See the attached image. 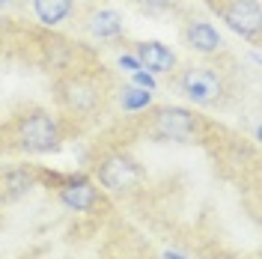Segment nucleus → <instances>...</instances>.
<instances>
[{
  "label": "nucleus",
  "mask_w": 262,
  "mask_h": 259,
  "mask_svg": "<svg viewBox=\"0 0 262 259\" xmlns=\"http://www.w3.org/2000/svg\"><path fill=\"white\" fill-rule=\"evenodd\" d=\"M6 137H9V149L42 155V152H54L63 143L66 131L63 119L57 114H51L45 107H27L12 116V122L6 125Z\"/></svg>",
  "instance_id": "1"
},
{
  "label": "nucleus",
  "mask_w": 262,
  "mask_h": 259,
  "mask_svg": "<svg viewBox=\"0 0 262 259\" xmlns=\"http://www.w3.org/2000/svg\"><path fill=\"white\" fill-rule=\"evenodd\" d=\"M176 90L196 107H224L232 93V78L217 63H200L176 72Z\"/></svg>",
  "instance_id": "2"
},
{
  "label": "nucleus",
  "mask_w": 262,
  "mask_h": 259,
  "mask_svg": "<svg viewBox=\"0 0 262 259\" xmlns=\"http://www.w3.org/2000/svg\"><path fill=\"white\" fill-rule=\"evenodd\" d=\"M107 81L98 75H66L57 81V104L75 119H93L107 107Z\"/></svg>",
  "instance_id": "3"
},
{
  "label": "nucleus",
  "mask_w": 262,
  "mask_h": 259,
  "mask_svg": "<svg viewBox=\"0 0 262 259\" xmlns=\"http://www.w3.org/2000/svg\"><path fill=\"white\" fill-rule=\"evenodd\" d=\"M206 3L212 6V12L232 33H238L250 45H259V33H262L259 0H206Z\"/></svg>",
  "instance_id": "4"
},
{
  "label": "nucleus",
  "mask_w": 262,
  "mask_h": 259,
  "mask_svg": "<svg viewBox=\"0 0 262 259\" xmlns=\"http://www.w3.org/2000/svg\"><path fill=\"white\" fill-rule=\"evenodd\" d=\"M200 128H203V119L188 107H158L152 111L146 122V131L155 140H176V143L194 140Z\"/></svg>",
  "instance_id": "5"
},
{
  "label": "nucleus",
  "mask_w": 262,
  "mask_h": 259,
  "mask_svg": "<svg viewBox=\"0 0 262 259\" xmlns=\"http://www.w3.org/2000/svg\"><path fill=\"white\" fill-rule=\"evenodd\" d=\"M143 167L137 158H131L128 152H111L96 164V179L101 188L114 191V194H125L131 188H137L143 182Z\"/></svg>",
  "instance_id": "6"
},
{
  "label": "nucleus",
  "mask_w": 262,
  "mask_h": 259,
  "mask_svg": "<svg viewBox=\"0 0 262 259\" xmlns=\"http://www.w3.org/2000/svg\"><path fill=\"white\" fill-rule=\"evenodd\" d=\"M182 39H185V45L194 51V54H203V57H212L217 51L224 48V39H221V33L214 30L209 21H188L185 24V30H182Z\"/></svg>",
  "instance_id": "7"
},
{
  "label": "nucleus",
  "mask_w": 262,
  "mask_h": 259,
  "mask_svg": "<svg viewBox=\"0 0 262 259\" xmlns=\"http://www.w3.org/2000/svg\"><path fill=\"white\" fill-rule=\"evenodd\" d=\"M134 60L140 63V69L146 72H155V75H164V72H173L176 69V54L167 48L164 42H137L134 45Z\"/></svg>",
  "instance_id": "8"
},
{
  "label": "nucleus",
  "mask_w": 262,
  "mask_h": 259,
  "mask_svg": "<svg viewBox=\"0 0 262 259\" xmlns=\"http://www.w3.org/2000/svg\"><path fill=\"white\" fill-rule=\"evenodd\" d=\"M86 30L96 39H116V36L125 33V18H122L119 9L101 6V9H96L93 15L86 18Z\"/></svg>",
  "instance_id": "9"
},
{
  "label": "nucleus",
  "mask_w": 262,
  "mask_h": 259,
  "mask_svg": "<svg viewBox=\"0 0 262 259\" xmlns=\"http://www.w3.org/2000/svg\"><path fill=\"white\" fill-rule=\"evenodd\" d=\"M60 203L75 211H90V209H96V203H98V188L93 182H86V179L66 182L60 188Z\"/></svg>",
  "instance_id": "10"
},
{
  "label": "nucleus",
  "mask_w": 262,
  "mask_h": 259,
  "mask_svg": "<svg viewBox=\"0 0 262 259\" xmlns=\"http://www.w3.org/2000/svg\"><path fill=\"white\" fill-rule=\"evenodd\" d=\"M72 12H75V0H33V15L48 27L66 21Z\"/></svg>",
  "instance_id": "11"
},
{
  "label": "nucleus",
  "mask_w": 262,
  "mask_h": 259,
  "mask_svg": "<svg viewBox=\"0 0 262 259\" xmlns=\"http://www.w3.org/2000/svg\"><path fill=\"white\" fill-rule=\"evenodd\" d=\"M33 188V173L27 167H18V170H9L3 173V182H0V197L3 200H18L24 197Z\"/></svg>",
  "instance_id": "12"
},
{
  "label": "nucleus",
  "mask_w": 262,
  "mask_h": 259,
  "mask_svg": "<svg viewBox=\"0 0 262 259\" xmlns=\"http://www.w3.org/2000/svg\"><path fill=\"white\" fill-rule=\"evenodd\" d=\"M119 104H122V111H146L149 104H152V93L143 90V87H122V93H119Z\"/></svg>",
  "instance_id": "13"
},
{
  "label": "nucleus",
  "mask_w": 262,
  "mask_h": 259,
  "mask_svg": "<svg viewBox=\"0 0 262 259\" xmlns=\"http://www.w3.org/2000/svg\"><path fill=\"white\" fill-rule=\"evenodd\" d=\"M119 66H125L128 72H137V69H140V63H137L134 57H119Z\"/></svg>",
  "instance_id": "14"
},
{
  "label": "nucleus",
  "mask_w": 262,
  "mask_h": 259,
  "mask_svg": "<svg viewBox=\"0 0 262 259\" xmlns=\"http://www.w3.org/2000/svg\"><path fill=\"white\" fill-rule=\"evenodd\" d=\"M9 3H12V0H0V6H9Z\"/></svg>",
  "instance_id": "15"
}]
</instances>
